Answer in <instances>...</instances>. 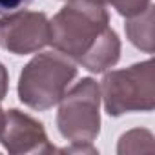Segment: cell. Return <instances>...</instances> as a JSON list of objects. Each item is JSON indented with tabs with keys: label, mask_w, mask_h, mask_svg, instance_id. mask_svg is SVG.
I'll return each instance as SVG.
<instances>
[{
	"label": "cell",
	"mask_w": 155,
	"mask_h": 155,
	"mask_svg": "<svg viewBox=\"0 0 155 155\" xmlns=\"http://www.w3.org/2000/svg\"><path fill=\"white\" fill-rule=\"evenodd\" d=\"M57 126L73 144H91L101 131V88L97 81H79L58 101Z\"/></svg>",
	"instance_id": "cell-4"
},
{
	"label": "cell",
	"mask_w": 155,
	"mask_h": 155,
	"mask_svg": "<svg viewBox=\"0 0 155 155\" xmlns=\"http://www.w3.org/2000/svg\"><path fill=\"white\" fill-rule=\"evenodd\" d=\"M0 142L13 155L57 151L55 146H51L48 140L42 122L15 108L4 111L2 126H0Z\"/></svg>",
	"instance_id": "cell-6"
},
{
	"label": "cell",
	"mask_w": 155,
	"mask_h": 155,
	"mask_svg": "<svg viewBox=\"0 0 155 155\" xmlns=\"http://www.w3.org/2000/svg\"><path fill=\"white\" fill-rule=\"evenodd\" d=\"M77 77V64L62 53H38L18 77V99L31 110L46 111L58 104L69 82Z\"/></svg>",
	"instance_id": "cell-2"
},
{
	"label": "cell",
	"mask_w": 155,
	"mask_h": 155,
	"mask_svg": "<svg viewBox=\"0 0 155 155\" xmlns=\"http://www.w3.org/2000/svg\"><path fill=\"white\" fill-rule=\"evenodd\" d=\"M33 0H0V15H9L28 8Z\"/></svg>",
	"instance_id": "cell-10"
},
{
	"label": "cell",
	"mask_w": 155,
	"mask_h": 155,
	"mask_svg": "<svg viewBox=\"0 0 155 155\" xmlns=\"http://www.w3.org/2000/svg\"><path fill=\"white\" fill-rule=\"evenodd\" d=\"M49 44V20L38 11H15L0 18V48L15 55L37 53Z\"/></svg>",
	"instance_id": "cell-5"
},
{
	"label": "cell",
	"mask_w": 155,
	"mask_h": 155,
	"mask_svg": "<svg viewBox=\"0 0 155 155\" xmlns=\"http://www.w3.org/2000/svg\"><path fill=\"white\" fill-rule=\"evenodd\" d=\"M49 44L88 71L102 73L120 58V38L110 28L106 6L68 0L49 22Z\"/></svg>",
	"instance_id": "cell-1"
},
{
	"label": "cell",
	"mask_w": 155,
	"mask_h": 155,
	"mask_svg": "<svg viewBox=\"0 0 155 155\" xmlns=\"http://www.w3.org/2000/svg\"><path fill=\"white\" fill-rule=\"evenodd\" d=\"M8 93V69L4 64H0V101Z\"/></svg>",
	"instance_id": "cell-11"
},
{
	"label": "cell",
	"mask_w": 155,
	"mask_h": 155,
	"mask_svg": "<svg viewBox=\"0 0 155 155\" xmlns=\"http://www.w3.org/2000/svg\"><path fill=\"white\" fill-rule=\"evenodd\" d=\"M102 101L110 117H119L130 111H151L155 108V64L144 60L126 69L110 71L104 75Z\"/></svg>",
	"instance_id": "cell-3"
},
{
	"label": "cell",
	"mask_w": 155,
	"mask_h": 155,
	"mask_svg": "<svg viewBox=\"0 0 155 155\" xmlns=\"http://www.w3.org/2000/svg\"><path fill=\"white\" fill-rule=\"evenodd\" d=\"M142 142H153V135L148 130H131L120 137L119 153H139V151H151L150 148L142 146Z\"/></svg>",
	"instance_id": "cell-8"
},
{
	"label": "cell",
	"mask_w": 155,
	"mask_h": 155,
	"mask_svg": "<svg viewBox=\"0 0 155 155\" xmlns=\"http://www.w3.org/2000/svg\"><path fill=\"white\" fill-rule=\"evenodd\" d=\"M2 119H4V110L0 108V126H2Z\"/></svg>",
	"instance_id": "cell-12"
},
{
	"label": "cell",
	"mask_w": 155,
	"mask_h": 155,
	"mask_svg": "<svg viewBox=\"0 0 155 155\" xmlns=\"http://www.w3.org/2000/svg\"><path fill=\"white\" fill-rule=\"evenodd\" d=\"M126 35L135 48L146 53H153V6L151 4L142 13L128 18Z\"/></svg>",
	"instance_id": "cell-7"
},
{
	"label": "cell",
	"mask_w": 155,
	"mask_h": 155,
	"mask_svg": "<svg viewBox=\"0 0 155 155\" xmlns=\"http://www.w3.org/2000/svg\"><path fill=\"white\" fill-rule=\"evenodd\" d=\"M93 2H99L102 6L110 4V6H113L117 9L119 15L130 18V17H135V15L142 13L150 6L151 0H93Z\"/></svg>",
	"instance_id": "cell-9"
}]
</instances>
